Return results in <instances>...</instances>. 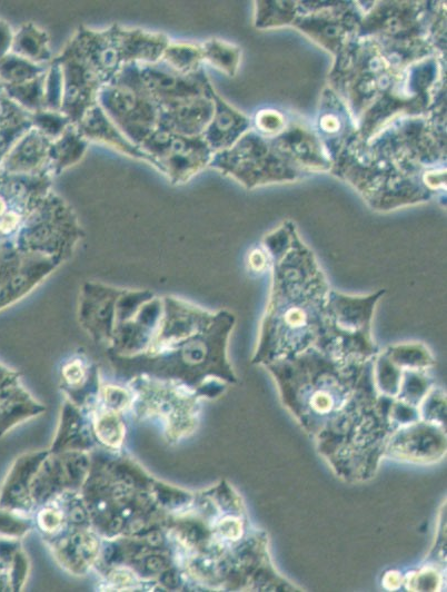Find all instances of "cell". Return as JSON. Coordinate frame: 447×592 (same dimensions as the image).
I'll return each mask as SVG.
<instances>
[{"label":"cell","mask_w":447,"mask_h":592,"mask_svg":"<svg viewBox=\"0 0 447 592\" xmlns=\"http://www.w3.org/2000/svg\"><path fill=\"white\" fill-rule=\"evenodd\" d=\"M30 120L32 126L51 141L57 139L72 124L62 112L46 109L30 114Z\"/></svg>","instance_id":"obj_17"},{"label":"cell","mask_w":447,"mask_h":592,"mask_svg":"<svg viewBox=\"0 0 447 592\" xmlns=\"http://www.w3.org/2000/svg\"><path fill=\"white\" fill-rule=\"evenodd\" d=\"M116 36L123 65L153 63L161 59L169 38L160 32H149L139 28H123L118 24Z\"/></svg>","instance_id":"obj_9"},{"label":"cell","mask_w":447,"mask_h":592,"mask_svg":"<svg viewBox=\"0 0 447 592\" xmlns=\"http://www.w3.org/2000/svg\"><path fill=\"white\" fill-rule=\"evenodd\" d=\"M201 47L202 59H206L224 71L231 73L237 62L236 49L218 40H208Z\"/></svg>","instance_id":"obj_19"},{"label":"cell","mask_w":447,"mask_h":592,"mask_svg":"<svg viewBox=\"0 0 447 592\" xmlns=\"http://www.w3.org/2000/svg\"><path fill=\"white\" fill-rule=\"evenodd\" d=\"M97 103L137 146L157 128L159 106L143 83L137 63L123 65L105 82L98 92Z\"/></svg>","instance_id":"obj_1"},{"label":"cell","mask_w":447,"mask_h":592,"mask_svg":"<svg viewBox=\"0 0 447 592\" xmlns=\"http://www.w3.org/2000/svg\"><path fill=\"white\" fill-rule=\"evenodd\" d=\"M49 65H37L12 52L0 59V85H14L32 80L48 69Z\"/></svg>","instance_id":"obj_15"},{"label":"cell","mask_w":447,"mask_h":592,"mask_svg":"<svg viewBox=\"0 0 447 592\" xmlns=\"http://www.w3.org/2000/svg\"><path fill=\"white\" fill-rule=\"evenodd\" d=\"M161 60L181 73L199 71L202 60L201 47L191 43H169Z\"/></svg>","instance_id":"obj_16"},{"label":"cell","mask_w":447,"mask_h":592,"mask_svg":"<svg viewBox=\"0 0 447 592\" xmlns=\"http://www.w3.org/2000/svg\"><path fill=\"white\" fill-rule=\"evenodd\" d=\"M13 31L10 26L0 19V59L11 51Z\"/></svg>","instance_id":"obj_20"},{"label":"cell","mask_w":447,"mask_h":592,"mask_svg":"<svg viewBox=\"0 0 447 592\" xmlns=\"http://www.w3.org/2000/svg\"><path fill=\"white\" fill-rule=\"evenodd\" d=\"M10 52L37 65H49L53 59L47 32L31 22L13 33Z\"/></svg>","instance_id":"obj_13"},{"label":"cell","mask_w":447,"mask_h":592,"mask_svg":"<svg viewBox=\"0 0 447 592\" xmlns=\"http://www.w3.org/2000/svg\"><path fill=\"white\" fill-rule=\"evenodd\" d=\"M50 145L51 140L32 126L1 160L0 172L10 175L47 172Z\"/></svg>","instance_id":"obj_7"},{"label":"cell","mask_w":447,"mask_h":592,"mask_svg":"<svg viewBox=\"0 0 447 592\" xmlns=\"http://www.w3.org/2000/svg\"><path fill=\"white\" fill-rule=\"evenodd\" d=\"M62 102V72L53 58L48 66L44 79L43 109L60 111Z\"/></svg>","instance_id":"obj_18"},{"label":"cell","mask_w":447,"mask_h":592,"mask_svg":"<svg viewBox=\"0 0 447 592\" xmlns=\"http://www.w3.org/2000/svg\"><path fill=\"white\" fill-rule=\"evenodd\" d=\"M78 132L89 142L96 141L150 164L149 157L131 142L108 118L98 103L90 107L76 124Z\"/></svg>","instance_id":"obj_8"},{"label":"cell","mask_w":447,"mask_h":592,"mask_svg":"<svg viewBox=\"0 0 447 592\" xmlns=\"http://www.w3.org/2000/svg\"><path fill=\"white\" fill-rule=\"evenodd\" d=\"M54 59L60 65L62 72L60 112L76 125L85 112L97 103L98 92L103 81L71 39Z\"/></svg>","instance_id":"obj_3"},{"label":"cell","mask_w":447,"mask_h":592,"mask_svg":"<svg viewBox=\"0 0 447 592\" xmlns=\"http://www.w3.org/2000/svg\"><path fill=\"white\" fill-rule=\"evenodd\" d=\"M150 164L172 182L189 179L211 160V149L202 136L188 137L157 127L139 146Z\"/></svg>","instance_id":"obj_2"},{"label":"cell","mask_w":447,"mask_h":592,"mask_svg":"<svg viewBox=\"0 0 447 592\" xmlns=\"http://www.w3.org/2000/svg\"><path fill=\"white\" fill-rule=\"evenodd\" d=\"M46 73L21 83L0 85L3 92L29 114L43 109Z\"/></svg>","instance_id":"obj_14"},{"label":"cell","mask_w":447,"mask_h":592,"mask_svg":"<svg viewBox=\"0 0 447 592\" xmlns=\"http://www.w3.org/2000/svg\"><path fill=\"white\" fill-rule=\"evenodd\" d=\"M88 141L78 132L74 124L69 125L49 149L47 172L58 174L76 164L86 152Z\"/></svg>","instance_id":"obj_12"},{"label":"cell","mask_w":447,"mask_h":592,"mask_svg":"<svg viewBox=\"0 0 447 592\" xmlns=\"http://www.w3.org/2000/svg\"><path fill=\"white\" fill-rule=\"evenodd\" d=\"M88 63L107 82L123 66L115 24L105 30L79 28L71 38Z\"/></svg>","instance_id":"obj_5"},{"label":"cell","mask_w":447,"mask_h":592,"mask_svg":"<svg viewBox=\"0 0 447 592\" xmlns=\"http://www.w3.org/2000/svg\"><path fill=\"white\" fill-rule=\"evenodd\" d=\"M210 90L207 96L159 107L157 127L182 136H201L213 114Z\"/></svg>","instance_id":"obj_6"},{"label":"cell","mask_w":447,"mask_h":592,"mask_svg":"<svg viewBox=\"0 0 447 592\" xmlns=\"http://www.w3.org/2000/svg\"><path fill=\"white\" fill-rule=\"evenodd\" d=\"M138 66L143 83L159 107L209 93L210 85L202 69L193 73H181L161 59Z\"/></svg>","instance_id":"obj_4"},{"label":"cell","mask_w":447,"mask_h":592,"mask_svg":"<svg viewBox=\"0 0 447 592\" xmlns=\"http://www.w3.org/2000/svg\"><path fill=\"white\" fill-rule=\"evenodd\" d=\"M31 127L30 114L12 101L0 88V162Z\"/></svg>","instance_id":"obj_11"},{"label":"cell","mask_w":447,"mask_h":592,"mask_svg":"<svg viewBox=\"0 0 447 592\" xmlns=\"http://www.w3.org/2000/svg\"><path fill=\"white\" fill-rule=\"evenodd\" d=\"M210 95L213 101V114L202 138L211 151L221 150L230 146L236 139L240 127L244 125V118L228 107L212 90Z\"/></svg>","instance_id":"obj_10"}]
</instances>
